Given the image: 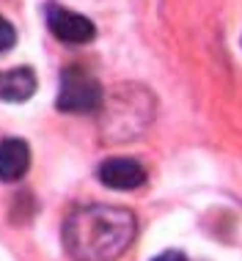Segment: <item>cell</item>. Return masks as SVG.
I'll return each instance as SVG.
<instances>
[{
	"label": "cell",
	"mask_w": 242,
	"mask_h": 261,
	"mask_svg": "<svg viewBox=\"0 0 242 261\" xmlns=\"http://www.w3.org/2000/svg\"><path fill=\"white\" fill-rule=\"evenodd\" d=\"M135 239V215L124 206L88 203L63 223V248L72 261H116Z\"/></svg>",
	"instance_id": "6da1fadb"
},
{
	"label": "cell",
	"mask_w": 242,
	"mask_h": 261,
	"mask_svg": "<svg viewBox=\"0 0 242 261\" xmlns=\"http://www.w3.org/2000/svg\"><path fill=\"white\" fill-rule=\"evenodd\" d=\"M105 94L102 86L96 83V77H91L85 69L80 66H69L61 74V88H58V110L63 113H96L102 110Z\"/></svg>",
	"instance_id": "7a4b0ae2"
},
{
	"label": "cell",
	"mask_w": 242,
	"mask_h": 261,
	"mask_svg": "<svg viewBox=\"0 0 242 261\" xmlns=\"http://www.w3.org/2000/svg\"><path fill=\"white\" fill-rule=\"evenodd\" d=\"M44 17H47L50 33L58 41H63V44H88L96 36V28L88 17H83V14H77L72 9H63L58 3H50Z\"/></svg>",
	"instance_id": "3957f363"
},
{
	"label": "cell",
	"mask_w": 242,
	"mask_h": 261,
	"mask_svg": "<svg viewBox=\"0 0 242 261\" xmlns=\"http://www.w3.org/2000/svg\"><path fill=\"white\" fill-rule=\"evenodd\" d=\"M96 176L105 187L127 193V190H138L146 181V168L138 160H130V157H110L99 165Z\"/></svg>",
	"instance_id": "277c9868"
},
{
	"label": "cell",
	"mask_w": 242,
	"mask_h": 261,
	"mask_svg": "<svg viewBox=\"0 0 242 261\" xmlns=\"http://www.w3.org/2000/svg\"><path fill=\"white\" fill-rule=\"evenodd\" d=\"M31 168V146L19 138L0 140V179L19 181Z\"/></svg>",
	"instance_id": "5b68a950"
},
{
	"label": "cell",
	"mask_w": 242,
	"mask_h": 261,
	"mask_svg": "<svg viewBox=\"0 0 242 261\" xmlns=\"http://www.w3.org/2000/svg\"><path fill=\"white\" fill-rule=\"evenodd\" d=\"M36 94V74L31 66L0 72V102H28Z\"/></svg>",
	"instance_id": "8992f818"
},
{
	"label": "cell",
	"mask_w": 242,
	"mask_h": 261,
	"mask_svg": "<svg viewBox=\"0 0 242 261\" xmlns=\"http://www.w3.org/2000/svg\"><path fill=\"white\" fill-rule=\"evenodd\" d=\"M14 44H17V31L6 17H0V55H6Z\"/></svg>",
	"instance_id": "52a82bcc"
},
{
	"label": "cell",
	"mask_w": 242,
	"mask_h": 261,
	"mask_svg": "<svg viewBox=\"0 0 242 261\" xmlns=\"http://www.w3.org/2000/svg\"><path fill=\"white\" fill-rule=\"evenodd\" d=\"M152 261H187V256L179 250H165V253H160L157 258H152Z\"/></svg>",
	"instance_id": "ba28073f"
}]
</instances>
